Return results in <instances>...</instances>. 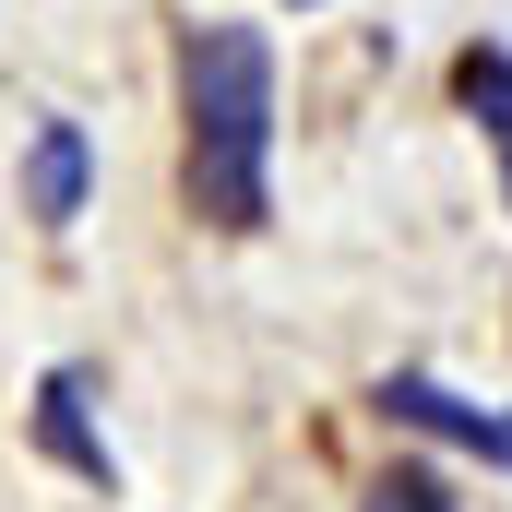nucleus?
Masks as SVG:
<instances>
[{
	"mask_svg": "<svg viewBox=\"0 0 512 512\" xmlns=\"http://www.w3.org/2000/svg\"><path fill=\"white\" fill-rule=\"evenodd\" d=\"M179 179H191V215L227 239H251L274 215V48H262V24L179 36Z\"/></svg>",
	"mask_w": 512,
	"mask_h": 512,
	"instance_id": "obj_1",
	"label": "nucleus"
},
{
	"mask_svg": "<svg viewBox=\"0 0 512 512\" xmlns=\"http://www.w3.org/2000/svg\"><path fill=\"white\" fill-rule=\"evenodd\" d=\"M370 405H382L393 429H417V441H441V453L501 465V477H512V405H477V393L429 382V370H382V382H370Z\"/></svg>",
	"mask_w": 512,
	"mask_h": 512,
	"instance_id": "obj_2",
	"label": "nucleus"
},
{
	"mask_svg": "<svg viewBox=\"0 0 512 512\" xmlns=\"http://www.w3.org/2000/svg\"><path fill=\"white\" fill-rule=\"evenodd\" d=\"M84 203H96V143H84V120H36V143H24V215L48 227V239H72L84 227Z\"/></svg>",
	"mask_w": 512,
	"mask_h": 512,
	"instance_id": "obj_3",
	"label": "nucleus"
},
{
	"mask_svg": "<svg viewBox=\"0 0 512 512\" xmlns=\"http://www.w3.org/2000/svg\"><path fill=\"white\" fill-rule=\"evenodd\" d=\"M36 441H48L84 489H120V453H108L96 417H84V370H48V382H36Z\"/></svg>",
	"mask_w": 512,
	"mask_h": 512,
	"instance_id": "obj_4",
	"label": "nucleus"
},
{
	"mask_svg": "<svg viewBox=\"0 0 512 512\" xmlns=\"http://www.w3.org/2000/svg\"><path fill=\"white\" fill-rule=\"evenodd\" d=\"M453 96L477 108L489 143H501V191H512V48H465V60H453Z\"/></svg>",
	"mask_w": 512,
	"mask_h": 512,
	"instance_id": "obj_5",
	"label": "nucleus"
},
{
	"mask_svg": "<svg viewBox=\"0 0 512 512\" xmlns=\"http://www.w3.org/2000/svg\"><path fill=\"white\" fill-rule=\"evenodd\" d=\"M358 512H465V501H453V489H441L429 465H393V477H382V489H370Z\"/></svg>",
	"mask_w": 512,
	"mask_h": 512,
	"instance_id": "obj_6",
	"label": "nucleus"
},
{
	"mask_svg": "<svg viewBox=\"0 0 512 512\" xmlns=\"http://www.w3.org/2000/svg\"><path fill=\"white\" fill-rule=\"evenodd\" d=\"M286 12H322V0H286Z\"/></svg>",
	"mask_w": 512,
	"mask_h": 512,
	"instance_id": "obj_7",
	"label": "nucleus"
}]
</instances>
